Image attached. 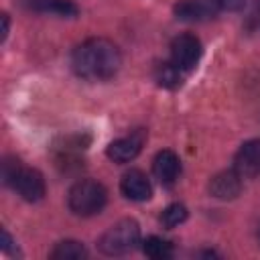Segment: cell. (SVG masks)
<instances>
[{"instance_id":"obj_1","label":"cell","mask_w":260,"mask_h":260,"mask_svg":"<svg viewBox=\"0 0 260 260\" xmlns=\"http://www.w3.org/2000/svg\"><path fill=\"white\" fill-rule=\"evenodd\" d=\"M122 65L120 49L102 37H91L77 45L71 53V69L87 81H106L118 73Z\"/></svg>"},{"instance_id":"obj_2","label":"cell","mask_w":260,"mask_h":260,"mask_svg":"<svg viewBox=\"0 0 260 260\" xmlns=\"http://www.w3.org/2000/svg\"><path fill=\"white\" fill-rule=\"evenodd\" d=\"M2 181L10 189H14L24 201H30V203L41 201L47 193V185H45L43 175L37 169L24 167L14 156L4 158V162H2Z\"/></svg>"},{"instance_id":"obj_3","label":"cell","mask_w":260,"mask_h":260,"mask_svg":"<svg viewBox=\"0 0 260 260\" xmlns=\"http://www.w3.org/2000/svg\"><path fill=\"white\" fill-rule=\"evenodd\" d=\"M108 201L106 187L95 179H79L67 193V207L79 217H91L104 209Z\"/></svg>"},{"instance_id":"obj_4","label":"cell","mask_w":260,"mask_h":260,"mask_svg":"<svg viewBox=\"0 0 260 260\" xmlns=\"http://www.w3.org/2000/svg\"><path fill=\"white\" fill-rule=\"evenodd\" d=\"M140 244V225L136 219H120L108 228L98 240V248L106 256H124L130 254Z\"/></svg>"},{"instance_id":"obj_5","label":"cell","mask_w":260,"mask_h":260,"mask_svg":"<svg viewBox=\"0 0 260 260\" xmlns=\"http://www.w3.org/2000/svg\"><path fill=\"white\" fill-rule=\"evenodd\" d=\"M201 55H203L201 41L191 32H183L175 37L171 43V63H175L183 73H191L197 67Z\"/></svg>"},{"instance_id":"obj_6","label":"cell","mask_w":260,"mask_h":260,"mask_svg":"<svg viewBox=\"0 0 260 260\" xmlns=\"http://www.w3.org/2000/svg\"><path fill=\"white\" fill-rule=\"evenodd\" d=\"M144 142H146V130L144 128H136L128 136H122V138L110 142L108 148H106V154H108L110 160L124 165V162L134 160L140 154Z\"/></svg>"},{"instance_id":"obj_7","label":"cell","mask_w":260,"mask_h":260,"mask_svg":"<svg viewBox=\"0 0 260 260\" xmlns=\"http://www.w3.org/2000/svg\"><path fill=\"white\" fill-rule=\"evenodd\" d=\"M232 169L242 179H254L260 175V138H252L238 148Z\"/></svg>"},{"instance_id":"obj_8","label":"cell","mask_w":260,"mask_h":260,"mask_svg":"<svg viewBox=\"0 0 260 260\" xmlns=\"http://www.w3.org/2000/svg\"><path fill=\"white\" fill-rule=\"evenodd\" d=\"M120 191L126 199H132V201H146L152 195V187H150L148 177L138 169H130L128 173L122 175Z\"/></svg>"},{"instance_id":"obj_9","label":"cell","mask_w":260,"mask_h":260,"mask_svg":"<svg viewBox=\"0 0 260 260\" xmlns=\"http://www.w3.org/2000/svg\"><path fill=\"white\" fill-rule=\"evenodd\" d=\"M207 189H209V193H211L213 197H217V199H223V201L236 199V197L240 195V191H242V177H240L234 169L221 171V173H217V175H213V177L209 179Z\"/></svg>"},{"instance_id":"obj_10","label":"cell","mask_w":260,"mask_h":260,"mask_svg":"<svg viewBox=\"0 0 260 260\" xmlns=\"http://www.w3.org/2000/svg\"><path fill=\"white\" fill-rule=\"evenodd\" d=\"M152 173L160 185L171 187L181 173V160L173 150H158L152 160Z\"/></svg>"},{"instance_id":"obj_11","label":"cell","mask_w":260,"mask_h":260,"mask_svg":"<svg viewBox=\"0 0 260 260\" xmlns=\"http://www.w3.org/2000/svg\"><path fill=\"white\" fill-rule=\"evenodd\" d=\"M20 4L26 10L41 14H55L61 18H75L79 14L77 4L71 0H20Z\"/></svg>"},{"instance_id":"obj_12","label":"cell","mask_w":260,"mask_h":260,"mask_svg":"<svg viewBox=\"0 0 260 260\" xmlns=\"http://www.w3.org/2000/svg\"><path fill=\"white\" fill-rule=\"evenodd\" d=\"M173 14L183 22H205L215 16V10L203 0H181L173 6Z\"/></svg>"},{"instance_id":"obj_13","label":"cell","mask_w":260,"mask_h":260,"mask_svg":"<svg viewBox=\"0 0 260 260\" xmlns=\"http://www.w3.org/2000/svg\"><path fill=\"white\" fill-rule=\"evenodd\" d=\"M187 73H183L175 63L167 61V63H160L154 71V79L158 81L160 87H167V89H177L181 87L183 79H185Z\"/></svg>"},{"instance_id":"obj_14","label":"cell","mask_w":260,"mask_h":260,"mask_svg":"<svg viewBox=\"0 0 260 260\" xmlns=\"http://www.w3.org/2000/svg\"><path fill=\"white\" fill-rule=\"evenodd\" d=\"M49 258L53 260H81L87 258V250L77 240H63L55 244V248L49 252Z\"/></svg>"},{"instance_id":"obj_15","label":"cell","mask_w":260,"mask_h":260,"mask_svg":"<svg viewBox=\"0 0 260 260\" xmlns=\"http://www.w3.org/2000/svg\"><path fill=\"white\" fill-rule=\"evenodd\" d=\"M142 252L152 260H167L173 256V244L158 236H148L142 242Z\"/></svg>"},{"instance_id":"obj_16","label":"cell","mask_w":260,"mask_h":260,"mask_svg":"<svg viewBox=\"0 0 260 260\" xmlns=\"http://www.w3.org/2000/svg\"><path fill=\"white\" fill-rule=\"evenodd\" d=\"M187 215H189V211H187V207H185L183 203H171L169 207L162 209V213H160V223H162L167 230H173V228L181 225V223L187 219Z\"/></svg>"},{"instance_id":"obj_17","label":"cell","mask_w":260,"mask_h":260,"mask_svg":"<svg viewBox=\"0 0 260 260\" xmlns=\"http://www.w3.org/2000/svg\"><path fill=\"white\" fill-rule=\"evenodd\" d=\"M213 10H225V12H240L246 6V0H203Z\"/></svg>"},{"instance_id":"obj_18","label":"cell","mask_w":260,"mask_h":260,"mask_svg":"<svg viewBox=\"0 0 260 260\" xmlns=\"http://www.w3.org/2000/svg\"><path fill=\"white\" fill-rule=\"evenodd\" d=\"M14 242H12V238H10V234H8V230H2V242H0V248H2V252H6V254H12V256H20V252L12 246Z\"/></svg>"},{"instance_id":"obj_19","label":"cell","mask_w":260,"mask_h":260,"mask_svg":"<svg viewBox=\"0 0 260 260\" xmlns=\"http://www.w3.org/2000/svg\"><path fill=\"white\" fill-rule=\"evenodd\" d=\"M8 26H10V20H8V14L4 12L2 14V41H6L8 37Z\"/></svg>"}]
</instances>
